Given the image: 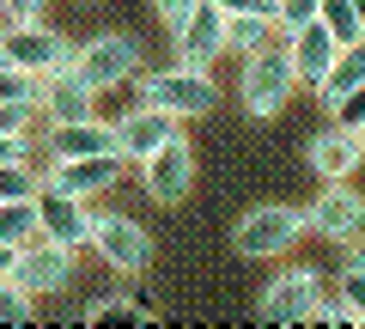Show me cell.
Listing matches in <instances>:
<instances>
[{
	"mask_svg": "<svg viewBox=\"0 0 365 329\" xmlns=\"http://www.w3.org/2000/svg\"><path fill=\"white\" fill-rule=\"evenodd\" d=\"M189 6H195V0H153V13L165 19V31H177L182 19H189Z\"/></svg>",
	"mask_w": 365,
	"mask_h": 329,
	"instance_id": "30",
	"label": "cell"
},
{
	"mask_svg": "<svg viewBox=\"0 0 365 329\" xmlns=\"http://www.w3.org/2000/svg\"><path fill=\"white\" fill-rule=\"evenodd\" d=\"M0 19L6 25H37V19H49V0H0Z\"/></svg>",
	"mask_w": 365,
	"mask_h": 329,
	"instance_id": "28",
	"label": "cell"
},
{
	"mask_svg": "<svg viewBox=\"0 0 365 329\" xmlns=\"http://www.w3.org/2000/svg\"><path fill=\"white\" fill-rule=\"evenodd\" d=\"M170 43H177V61H182V67H213V61L225 55V19L213 13L207 0H195L189 19L170 31Z\"/></svg>",
	"mask_w": 365,
	"mask_h": 329,
	"instance_id": "12",
	"label": "cell"
},
{
	"mask_svg": "<svg viewBox=\"0 0 365 329\" xmlns=\"http://www.w3.org/2000/svg\"><path fill=\"white\" fill-rule=\"evenodd\" d=\"M37 226H43V238H55V244L86 250V238H91V201L61 196V189L37 183Z\"/></svg>",
	"mask_w": 365,
	"mask_h": 329,
	"instance_id": "13",
	"label": "cell"
},
{
	"mask_svg": "<svg viewBox=\"0 0 365 329\" xmlns=\"http://www.w3.org/2000/svg\"><path fill=\"white\" fill-rule=\"evenodd\" d=\"M317 293H323V275H317V268H304V263L280 268V275L262 287V323H304L311 305H317Z\"/></svg>",
	"mask_w": 365,
	"mask_h": 329,
	"instance_id": "10",
	"label": "cell"
},
{
	"mask_svg": "<svg viewBox=\"0 0 365 329\" xmlns=\"http://www.w3.org/2000/svg\"><path fill=\"white\" fill-rule=\"evenodd\" d=\"M134 171H140V189L158 201V208H177V201L195 189V146L182 141V128H177L158 153H146Z\"/></svg>",
	"mask_w": 365,
	"mask_h": 329,
	"instance_id": "8",
	"label": "cell"
},
{
	"mask_svg": "<svg viewBox=\"0 0 365 329\" xmlns=\"http://www.w3.org/2000/svg\"><path fill=\"white\" fill-rule=\"evenodd\" d=\"M304 238V208L287 201H268V208H250L232 232V250L250 263H274V256H292V244Z\"/></svg>",
	"mask_w": 365,
	"mask_h": 329,
	"instance_id": "3",
	"label": "cell"
},
{
	"mask_svg": "<svg viewBox=\"0 0 365 329\" xmlns=\"http://www.w3.org/2000/svg\"><path fill=\"white\" fill-rule=\"evenodd\" d=\"M311 317H323V323H347V329H359V317H365V311H359V299H353V293H341V287L329 293V287H323V293H317V305H311Z\"/></svg>",
	"mask_w": 365,
	"mask_h": 329,
	"instance_id": "23",
	"label": "cell"
},
{
	"mask_svg": "<svg viewBox=\"0 0 365 329\" xmlns=\"http://www.w3.org/2000/svg\"><path fill=\"white\" fill-rule=\"evenodd\" d=\"M37 116L43 122H86V116H98V92L73 67H61V74H49L37 86Z\"/></svg>",
	"mask_w": 365,
	"mask_h": 329,
	"instance_id": "14",
	"label": "cell"
},
{
	"mask_svg": "<svg viewBox=\"0 0 365 329\" xmlns=\"http://www.w3.org/2000/svg\"><path fill=\"white\" fill-rule=\"evenodd\" d=\"M49 158H98V153H116L122 158V141H116V122H49Z\"/></svg>",
	"mask_w": 365,
	"mask_h": 329,
	"instance_id": "15",
	"label": "cell"
},
{
	"mask_svg": "<svg viewBox=\"0 0 365 329\" xmlns=\"http://www.w3.org/2000/svg\"><path fill=\"white\" fill-rule=\"evenodd\" d=\"M31 122H43L37 104H0V134H31Z\"/></svg>",
	"mask_w": 365,
	"mask_h": 329,
	"instance_id": "29",
	"label": "cell"
},
{
	"mask_svg": "<svg viewBox=\"0 0 365 329\" xmlns=\"http://www.w3.org/2000/svg\"><path fill=\"white\" fill-rule=\"evenodd\" d=\"M73 74L104 98V92H116V86H128L140 74V43L128 31H104V37H91V43H73Z\"/></svg>",
	"mask_w": 365,
	"mask_h": 329,
	"instance_id": "5",
	"label": "cell"
},
{
	"mask_svg": "<svg viewBox=\"0 0 365 329\" xmlns=\"http://www.w3.org/2000/svg\"><path fill=\"white\" fill-rule=\"evenodd\" d=\"M170 134H177V116H165V110H146V104H134L128 116L116 122V141H122V158H128V165H140L146 153H158Z\"/></svg>",
	"mask_w": 365,
	"mask_h": 329,
	"instance_id": "18",
	"label": "cell"
},
{
	"mask_svg": "<svg viewBox=\"0 0 365 329\" xmlns=\"http://www.w3.org/2000/svg\"><path fill=\"white\" fill-rule=\"evenodd\" d=\"M73 268H79V250L73 244H55V238H31V244H19L13 250V263H6V280L13 287H25L31 299H43V293H61L67 280H73Z\"/></svg>",
	"mask_w": 365,
	"mask_h": 329,
	"instance_id": "6",
	"label": "cell"
},
{
	"mask_svg": "<svg viewBox=\"0 0 365 329\" xmlns=\"http://www.w3.org/2000/svg\"><path fill=\"white\" fill-rule=\"evenodd\" d=\"M280 37H287V55H292V74H299V86H317V79H323V67L341 55V43L329 37L317 19H304V25L280 31Z\"/></svg>",
	"mask_w": 365,
	"mask_h": 329,
	"instance_id": "17",
	"label": "cell"
},
{
	"mask_svg": "<svg viewBox=\"0 0 365 329\" xmlns=\"http://www.w3.org/2000/svg\"><path fill=\"white\" fill-rule=\"evenodd\" d=\"M317 25H323L329 37L341 43V49L365 43V19H359V0H317Z\"/></svg>",
	"mask_w": 365,
	"mask_h": 329,
	"instance_id": "20",
	"label": "cell"
},
{
	"mask_svg": "<svg viewBox=\"0 0 365 329\" xmlns=\"http://www.w3.org/2000/svg\"><path fill=\"white\" fill-rule=\"evenodd\" d=\"M37 74H25V67L13 61H0V104H37Z\"/></svg>",
	"mask_w": 365,
	"mask_h": 329,
	"instance_id": "25",
	"label": "cell"
},
{
	"mask_svg": "<svg viewBox=\"0 0 365 329\" xmlns=\"http://www.w3.org/2000/svg\"><path fill=\"white\" fill-rule=\"evenodd\" d=\"M6 263H13V250H6V244H0V275H6Z\"/></svg>",
	"mask_w": 365,
	"mask_h": 329,
	"instance_id": "32",
	"label": "cell"
},
{
	"mask_svg": "<svg viewBox=\"0 0 365 329\" xmlns=\"http://www.w3.org/2000/svg\"><path fill=\"white\" fill-rule=\"evenodd\" d=\"M86 250H98V263L116 268V275H128V280L153 268V238H146V226L128 220V213L91 208V238H86Z\"/></svg>",
	"mask_w": 365,
	"mask_h": 329,
	"instance_id": "4",
	"label": "cell"
},
{
	"mask_svg": "<svg viewBox=\"0 0 365 329\" xmlns=\"http://www.w3.org/2000/svg\"><path fill=\"white\" fill-rule=\"evenodd\" d=\"M268 37H274V19H268V13H237V19H225V55H250V49H262Z\"/></svg>",
	"mask_w": 365,
	"mask_h": 329,
	"instance_id": "22",
	"label": "cell"
},
{
	"mask_svg": "<svg viewBox=\"0 0 365 329\" xmlns=\"http://www.w3.org/2000/svg\"><path fill=\"white\" fill-rule=\"evenodd\" d=\"M359 158H365V134L359 128H323L311 141V171L323 177V183H341V177H353L359 171Z\"/></svg>",
	"mask_w": 365,
	"mask_h": 329,
	"instance_id": "16",
	"label": "cell"
},
{
	"mask_svg": "<svg viewBox=\"0 0 365 329\" xmlns=\"http://www.w3.org/2000/svg\"><path fill=\"white\" fill-rule=\"evenodd\" d=\"M6 158H31V134H0V165Z\"/></svg>",
	"mask_w": 365,
	"mask_h": 329,
	"instance_id": "31",
	"label": "cell"
},
{
	"mask_svg": "<svg viewBox=\"0 0 365 329\" xmlns=\"http://www.w3.org/2000/svg\"><path fill=\"white\" fill-rule=\"evenodd\" d=\"M43 177L31 171V158H6L0 165V201H19V196H37Z\"/></svg>",
	"mask_w": 365,
	"mask_h": 329,
	"instance_id": "26",
	"label": "cell"
},
{
	"mask_svg": "<svg viewBox=\"0 0 365 329\" xmlns=\"http://www.w3.org/2000/svg\"><path fill=\"white\" fill-rule=\"evenodd\" d=\"M0 323H37V299L0 275Z\"/></svg>",
	"mask_w": 365,
	"mask_h": 329,
	"instance_id": "27",
	"label": "cell"
},
{
	"mask_svg": "<svg viewBox=\"0 0 365 329\" xmlns=\"http://www.w3.org/2000/svg\"><path fill=\"white\" fill-rule=\"evenodd\" d=\"M359 220H365V201H359V189H347V177L329 183L323 196L304 208V232L329 238V244H359Z\"/></svg>",
	"mask_w": 365,
	"mask_h": 329,
	"instance_id": "9",
	"label": "cell"
},
{
	"mask_svg": "<svg viewBox=\"0 0 365 329\" xmlns=\"http://www.w3.org/2000/svg\"><path fill=\"white\" fill-rule=\"evenodd\" d=\"M146 305L140 299H91L86 305V323H146Z\"/></svg>",
	"mask_w": 365,
	"mask_h": 329,
	"instance_id": "24",
	"label": "cell"
},
{
	"mask_svg": "<svg viewBox=\"0 0 365 329\" xmlns=\"http://www.w3.org/2000/svg\"><path fill=\"white\" fill-rule=\"evenodd\" d=\"M0 61L49 79V74H61V67H73V43H67L49 19H37V25H6L0 31Z\"/></svg>",
	"mask_w": 365,
	"mask_h": 329,
	"instance_id": "7",
	"label": "cell"
},
{
	"mask_svg": "<svg viewBox=\"0 0 365 329\" xmlns=\"http://www.w3.org/2000/svg\"><path fill=\"white\" fill-rule=\"evenodd\" d=\"M122 171H128V158H116V153H98V158H49V177H43V183L61 189V196L91 201V196H104V189H116Z\"/></svg>",
	"mask_w": 365,
	"mask_h": 329,
	"instance_id": "11",
	"label": "cell"
},
{
	"mask_svg": "<svg viewBox=\"0 0 365 329\" xmlns=\"http://www.w3.org/2000/svg\"><path fill=\"white\" fill-rule=\"evenodd\" d=\"M134 104L146 110H165V116L189 122V116H207L213 104H220V79H213V67H165V74H134Z\"/></svg>",
	"mask_w": 365,
	"mask_h": 329,
	"instance_id": "2",
	"label": "cell"
},
{
	"mask_svg": "<svg viewBox=\"0 0 365 329\" xmlns=\"http://www.w3.org/2000/svg\"><path fill=\"white\" fill-rule=\"evenodd\" d=\"M244 61V74H237V104H244V116L256 122H274L280 110L292 104V92H299V74H292V55H287V37L274 31L262 49L237 55Z\"/></svg>",
	"mask_w": 365,
	"mask_h": 329,
	"instance_id": "1",
	"label": "cell"
},
{
	"mask_svg": "<svg viewBox=\"0 0 365 329\" xmlns=\"http://www.w3.org/2000/svg\"><path fill=\"white\" fill-rule=\"evenodd\" d=\"M311 92L323 98V110H335V104H347V98L365 92V49H359V43H353V49H341L335 61L323 67V79H317Z\"/></svg>",
	"mask_w": 365,
	"mask_h": 329,
	"instance_id": "19",
	"label": "cell"
},
{
	"mask_svg": "<svg viewBox=\"0 0 365 329\" xmlns=\"http://www.w3.org/2000/svg\"><path fill=\"white\" fill-rule=\"evenodd\" d=\"M43 226H37V196H19V201H0V244L6 250H19V244H31Z\"/></svg>",
	"mask_w": 365,
	"mask_h": 329,
	"instance_id": "21",
	"label": "cell"
}]
</instances>
